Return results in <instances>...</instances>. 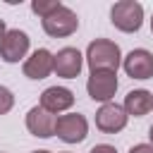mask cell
I'll return each instance as SVG.
<instances>
[{"instance_id": "cell-1", "label": "cell", "mask_w": 153, "mask_h": 153, "mask_svg": "<svg viewBox=\"0 0 153 153\" xmlns=\"http://www.w3.org/2000/svg\"><path fill=\"white\" fill-rule=\"evenodd\" d=\"M84 62L88 65L91 72H115L117 74V69L122 65V50L110 38H96L88 43Z\"/></svg>"}, {"instance_id": "cell-2", "label": "cell", "mask_w": 153, "mask_h": 153, "mask_svg": "<svg viewBox=\"0 0 153 153\" xmlns=\"http://www.w3.org/2000/svg\"><path fill=\"white\" fill-rule=\"evenodd\" d=\"M110 22L122 33H136L143 24V7L136 0H120L110 10Z\"/></svg>"}, {"instance_id": "cell-3", "label": "cell", "mask_w": 153, "mask_h": 153, "mask_svg": "<svg viewBox=\"0 0 153 153\" xmlns=\"http://www.w3.org/2000/svg\"><path fill=\"white\" fill-rule=\"evenodd\" d=\"M41 26H43V31H45L50 38H67V36L76 33V29H79V17H76V12H74L72 7L60 5L50 17H45V19L41 22Z\"/></svg>"}, {"instance_id": "cell-4", "label": "cell", "mask_w": 153, "mask_h": 153, "mask_svg": "<svg viewBox=\"0 0 153 153\" xmlns=\"http://www.w3.org/2000/svg\"><path fill=\"white\" fill-rule=\"evenodd\" d=\"M55 136L65 143H81L88 136V120L81 112H65L55 120Z\"/></svg>"}, {"instance_id": "cell-5", "label": "cell", "mask_w": 153, "mask_h": 153, "mask_svg": "<svg viewBox=\"0 0 153 153\" xmlns=\"http://www.w3.org/2000/svg\"><path fill=\"white\" fill-rule=\"evenodd\" d=\"M31 48V38L22 29H7V33L0 41V60L7 65H14L19 60H26Z\"/></svg>"}, {"instance_id": "cell-6", "label": "cell", "mask_w": 153, "mask_h": 153, "mask_svg": "<svg viewBox=\"0 0 153 153\" xmlns=\"http://www.w3.org/2000/svg\"><path fill=\"white\" fill-rule=\"evenodd\" d=\"M117 74L115 72H91V76L86 79V93L91 100L96 103H112L115 93H117Z\"/></svg>"}, {"instance_id": "cell-7", "label": "cell", "mask_w": 153, "mask_h": 153, "mask_svg": "<svg viewBox=\"0 0 153 153\" xmlns=\"http://www.w3.org/2000/svg\"><path fill=\"white\" fill-rule=\"evenodd\" d=\"M122 69L129 79H153V53L146 48H134L122 57Z\"/></svg>"}, {"instance_id": "cell-8", "label": "cell", "mask_w": 153, "mask_h": 153, "mask_svg": "<svg viewBox=\"0 0 153 153\" xmlns=\"http://www.w3.org/2000/svg\"><path fill=\"white\" fill-rule=\"evenodd\" d=\"M84 67V55L79 53V48L65 45L57 53H53V72L62 79H76L81 74Z\"/></svg>"}, {"instance_id": "cell-9", "label": "cell", "mask_w": 153, "mask_h": 153, "mask_svg": "<svg viewBox=\"0 0 153 153\" xmlns=\"http://www.w3.org/2000/svg\"><path fill=\"white\" fill-rule=\"evenodd\" d=\"M129 122V115L117 103H103L96 110V127L103 134H120Z\"/></svg>"}, {"instance_id": "cell-10", "label": "cell", "mask_w": 153, "mask_h": 153, "mask_svg": "<svg viewBox=\"0 0 153 153\" xmlns=\"http://www.w3.org/2000/svg\"><path fill=\"white\" fill-rule=\"evenodd\" d=\"M38 105L43 110H48L50 115H62L67 112L72 105H74V93L67 88V86H48L43 93H41V100Z\"/></svg>"}, {"instance_id": "cell-11", "label": "cell", "mask_w": 153, "mask_h": 153, "mask_svg": "<svg viewBox=\"0 0 153 153\" xmlns=\"http://www.w3.org/2000/svg\"><path fill=\"white\" fill-rule=\"evenodd\" d=\"M22 72L26 79H33V81H41V79H48L53 74V53L48 48H38L33 50L24 65H22Z\"/></svg>"}, {"instance_id": "cell-12", "label": "cell", "mask_w": 153, "mask_h": 153, "mask_svg": "<svg viewBox=\"0 0 153 153\" xmlns=\"http://www.w3.org/2000/svg\"><path fill=\"white\" fill-rule=\"evenodd\" d=\"M55 115H50L48 110H43L41 105H33L29 112H26V129L31 136H38V139H50L55 136Z\"/></svg>"}, {"instance_id": "cell-13", "label": "cell", "mask_w": 153, "mask_h": 153, "mask_svg": "<svg viewBox=\"0 0 153 153\" xmlns=\"http://www.w3.org/2000/svg\"><path fill=\"white\" fill-rule=\"evenodd\" d=\"M122 108L129 117H143L153 110V93L146 91V88H134L124 96Z\"/></svg>"}, {"instance_id": "cell-14", "label": "cell", "mask_w": 153, "mask_h": 153, "mask_svg": "<svg viewBox=\"0 0 153 153\" xmlns=\"http://www.w3.org/2000/svg\"><path fill=\"white\" fill-rule=\"evenodd\" d=\"M60 5H62L60 0H31V12L43 22V19H45V17H50Z\"/></svg>"}, {"instance_id": "cell-15", "label": "cell", "mask_w": 153, "mask_h": 153, "mask_svg": "<svg viewBox=\"0 0 153 153\" xmlns=\"http://www.w3.org/2000/svg\"><path fill=\"white\" fill-rule=\"evenodd\" d=\"M12 108H14V93L0 84V115H7Z\"/></svg>"}, {"instance_id": "cell-16", "label": "cell", "mask_w": 153, "mask_h": 153, "mask_svg": "<svg viewBox=\"0 0 153 153\" xmlns=\"http://www.w3.org/2000/svg\"><path fill=\"white\" fill-rule=\"evenodd\" d=\"M88 153H117V148H115V146H110V143H96Z\"/></svg>"}, {"instance_id": "cell-17", "label": "cell", "mask_w": 153, "mask_h": 153, "mask_svg": "<svg viewBox=\"0 0 153 153\" xmlns=\"http://www.w3.org/2000/svg\"><path fill=\"white\" fill-rule=\"evenodd\" d=\"M129 153H153V146L151 143H136L129 148Z\"/></svg>"}, {"instance_id": "cell-18", "label": "cell", "mask_w": 153, "mask_h": 153, "mask_svg": "<svg viewBox=\"0 0 153 153\" xmlns=\"http://www.w3.org/2000/svg\"><path fill=\"white\" fill-rule=\"evenodd\" d=\"M5 33H7V26H5V19H0V41H2Z\"/></svg>"}, {"instance_id": "cell-19", "label": "cell", "mask_w": 153, "mask_h": 153, "mask_svg": "<svg viewBox=\"0 0 153 153\" xmlns=\"http://www.w3.org/2000/svg\"><path fill=\"white\" fill-rule=\"evenodd\" d=\"M148 143L153 146V124H151V129H148Z\"/></svg>"}, {"instance_id": "cell-20", "label": "cell", "mask_w": 153, "mask_h": 153, "mask_svg": "<svg viewBox=\"0 0 153 153\" xmlns=\"http://www.w3.org/2000/svg\"><path fill=\"white\" fill-rule=\"evenodd\" d=\"M31 153H50V151H31Z\"/></svg>"}, {"instance_id": "cell-21", "label": "cell", "mask_w": 153, "mask_h": 153, "mask_svg": "<svg viewBox=\"0 0 153 153\" xmlns=\"http://www.w3.org/2000/svg\"><path fill=\"white\" fill-rule=\"evenodd\" d=\"M151 33H153V17H151Z\"/></svg>"}, {"instance_id": "cell-22", "label": "cell", "mask_w": 153, "mask_h": 153, "mask_svg": "<svg viewBox=\"0 0 153 153\" xmlns=\"http://www.w3.org/2000/svg\"><path fill=\"white\" fill-rule=\"evenodd\" d=\"M62 153H69V151H62Z\"/></svg>"}, {"instance_id": "cell-23", "label": "cell", "mask_w": 153, "mask_h": 153, "mask_svg": "<svg viewBox=\"0 0 153 153\" xmlns=\"http://www.w3.org/2000/svg\"><path fill=\"white\" fill-rule=\"evenodd\" d=\"M0 153H5V151H0Z\"/></svg>"}]
</instances>
